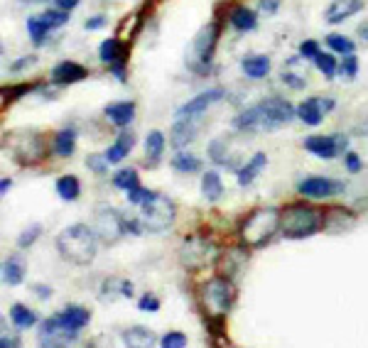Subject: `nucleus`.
Listing matches in <instances>:
<instances>
[{"mask_svg":"<svg viewBox=\"0 0 368 348\" xmlns=\"http://www.w3.org/2000/svg\"><path fill=\"white\" fill-rule=\"evenodd\" d=\"M96 240H99V236H96L94 228L84 226V223H74L57 236V250L66 262L84 267L94 262L96 248H99Z\"/></svg>","mask_w":368,"mask_h":348,"instance_id":"nucleus-1","label":"nucleus"},{"mask_svg":"<svg viewBox=\"0 0 368 348\" xmlns=\"http://www.w3.org/2000/svg\"><path fill=\"white\" fill-rule=\"evenodd\" d=\"M282 223V211L275 209V206H260V209L251 211L248 219L243 221L241 226V238L245 245L251 248H260V245L270 243L273 236L280 231Z\"/></svg>","mask_w":368,"mask_h":348,"instance_id":"nucleus-2","label":"nucleus"},{"mask_svg":"<svg viewBox=\"0 0 368 348\" xmlns=\"http://www.w3.org/2000/svg\"><path fill=\"white\" fill-rule=\"evenodd\" d=\"M321 214L312 206H304V203H293L282 211V223L280 233L287 240H302L310 238L319 231L324 223H321Z\"/></svg>","mask_w":368,"mask_h":348,"instance_id":"nucleus-3","label":"nucleus"},{"mask_svg":"<svg viewBox=\"0 0 368 348\" xmlns=\"http://www.w3.org/2000/svg\"><path fill=\"white\" fill-rule=\"evenodd\" d=\"M5 150L10 152L15 162L29 167L47 157V142L37 130H15V133L5 135Z\"/></svg>","mask_w":368,"mask_h":348,"instance_id":"nucleus-4","label":"nucleus"},{"mask_svg":"<svg viewBox=\"0 0 368 348\" xmlns=\"http://www.w3.org/2000/svg\"><path fill=\"white\" fill-rule=\"evenodd\" d=\"M234 299H236L234 284L223 277L209 279L204 284V290H201V304H204L211 321H221L231 312V307H234Z\"/></svg>","mask_w":368,"mask_h":348,"instance_id":"nucleus-5","label":"nucleus"},{"mask_svg":"<svg viewBox=\"0 0 368 348\" xmlns=\"http://www.w3.org/2000/svg\"><path fill=\"white\" fill-rule=\"evenodd\" d=\"M175 216H177L175 203L167 197H162V194H158L152 201H147L145 206H143L140 221L147 233H162V231H167V228H172Z\"/></svg>","mask_w":368,"mask_h":348,"instance_id":"nucleus-6","label":"nucleus"},{"mask_svg":"<svg viewBox=\"0 0 368 348\" xmlns=\"http://www.w3.org/2000/svg\"><path fill=\"white\" fill-rule=\"evenodd\" d=\"M219 35H221V29H219L217 23H209L199 29L197 37H194V42H192V57H189L192 69L204 71L201 66L211 64V57H214V49H217Z\"/></svg>","mask_w":368,"mask_h":348,"instance_id":"nucleus-7","label":"nucleus"},{"mask_svg":"<svg viewBox=\"0 0 368 348\" xmlns=\"http://www.w3.org/2000/svg\"><path fill=\"white\" fill-rule=\"evenodd\" d=\"M94 231L99 236V240L103 243H118V240L128 233V221L123 219L116 209H101L94 216Z\"/></svg>","mask_w":368,"mask_h":348,"instance_id":"nucleus-8","label":"nucleus"},{"mask_svg":"<svg viewBox=\"0 0 368 348\" xmlns=\"http://www.w3.org/2000/svg\"><path fill=\"white\" fill-rule=\"evenodd\" d=\"M260 110L265 116V130H275L280 125L293 123V118L297 116V108H295L290 101L280 99V96H270V99L260 101Z\"/></svg>","mask_w":368,"mask_h":348,"instance_id":"nucleus-9","label":"nucleus"},{"mask_svg":"<svg viewBox=\"0 0 368 348\" xmlns=\"http://www.w3.org/2000/svg\"><path fill=\"white\" fill-rule=\"evenodd\" d=\"M297 192L307 199H332L346 192V184L332 177H307L299 182Z\"/></svg>","mask_w":368,"mask_h":348,"instance_id":"nucleus-10","label":"nucleus"},{"mask_svg":"<svg viewBox=\"0 0 368 348\" xmlns=\"http://www.w3.org/2000/svg\"><path fill=\"white\" fill-rule=\"evenodd\" d=\"M346 142H349L346 135H310V138H304L302 145L315 157L334 160V157H339L346 150Z\"/></svg>","mask_w":368,"mask_h":348,"instance_id":"nucleus-11","label":"nucleus"},{"mask_svg":"<svg viewBox=\"0 0 368 348\" xmlns=\"http://www.w3.org/2000/svg\"><path fill=\"white\" fill-rule=\"evenodd\" d=\"M336 101L334 99H307L297 105V118L307 128H317L327 113H332Z\"/></svg>","mask_w":368,"mask_h":348,"instance_id":"nucleus-12","label":"nucleus"},{"mask_svg":"<svg viewBox=\"0 0 368 348\" xmlns=\"http://www.w3.org/2000/svg\"><path fill=\"white\" fill-rule=\"evenodd\" d=\"M214 260V248L206 240L187 238L182 245V265L184 267H201Z\"/></svg>","mask_w":368,"mask_h":348,"instance_id":"nucleus-13","label":"nucleus"},{"mask_svg":"<svg viewBox=\"0 0 368 348\" xmlns=\"http://www.w3.org/2000/svg\"><path fill=\"white\" fill-rule=\"evenodd\" d=\"M221 99H226V91H223V88H209V91H201L199 96H194L192 101H187L184 105H180V108H177V116L197 118V116H201L209 105L219 103Z\"/></svg>","mask_w":368,"mask_h":348,"instance_id":"nucleus-14","label":"nucleus"},{"mask_svg":"<svg viewBox=\"0 0 368 348\" xmlns=\"http://www.w3.org/2000/svg\"><path fill=\"white\" fill-rule=\"evenodd\" d=\"M54 319L59 321V326H62L64 331H69V334H79V331L88 324V319H91V312L84 309V307H79V304H66L62 312L54 314Z\"/></svg>","mask_w":368,"mask_h":348,"instance_id":"nucleus-15","label":"nucleus"},{"mask_svg":"<svg viewBox=\"0 0 368 348\" xmlns=\"http://www.w3.org/2000/svg\"><path fill=\"white\" fill-rule=\"evenodd\" d=\"M199 133V121L192 116H177L175 125H172V133H170V140H172V147L182 150L184 145H189Z\"/></svg>","mask_w":368,"mask_h":348,"instance_id":"nucleus-16","label":"nucleus"},{"mask_svg":"<svg viewBox=\"0 0 368 348\" xmlns=\"http://www.w3.org/2000/svg\"><path fill=\"white\" fill-rule=\"evenodd\" d=\"M86 76H88L86 66L76 64V62H59L52 69V74H49V79H52V84H57V86H69V84L84 82Z\"/></svg>","mask_w":368,"mask_h":348,"instance_id":"nucleus-17","label":"nucleus"},{"mask_svg":"<svg viewBox=\"0 0 368 348\" xmlns=\"http://www.w3.org/2000/svg\"><path fill=\"white\" fill-rule=\"evenodd\" d=\"M209 157H211V162H217L219 167H236V164H238V155L234 152V142H231V138L211 140Z\"/></svg>","mask_w":368,"mask_h":348,"instance_id":"nucleus-18","label":"nucleus"},{"mask_svg":"<svg viewBox=\"0 0 368 348\" xmlns=\"http://www.w3.org/2000/svg\"><path fill=\"white\" fill-rule=\"evenodd\" d=\"M234 128L238 133H256V130H265V116L260 110V103L251 105V108L241 110L234 118Z\"/></svg>","mask_w":368,"mask_h":348,"instance_id":"nucleus-19","label":"nucleus"},{"mask_svg":"<svg viewBox=\"0 0 368 348\" xmlns=\"http://www.w3.org/2000/svg\"><path fill=\"white\" fill-rule=\"evenodd\" d=\"M363 0H334L332 5L327 8V23L339 25L344 20L354 18L356 12H361Z\"/></svg>","mask_w":368,"mask_h":348,"instance_id":"nucleus-20","label":"nucleus"},{"mask_svg":"<svg viewBox=\"0 0 368 348\" xmlns=\"http://www.w3.org/2000/svg\"><path fill=\"white\" fill-rule=\"evenodd\" d=\"M106 118L116 125V128H128L130 123H133L135 118V105L130 103V101H116V103H108L103 108Z\"/></svg>","mask_w":368,"mask_h":348,"instance_id":"nucleus-21","label":"nucleus"},{"mask_svg":"<svg viewBox=\"0 0 368 348\" xmlns=\"http://www.w3.org/2000/svg\"><path fill=\"white\" fill-rule=\"evenodd\" d=\"M265 164H268V155L265 152H256V155L248 160V162L243 164V167L236 172V177H238V184L241 186H251L253 182H256V177L265 169Z\"/></svg>","mask_w":368,"mask_h":348,"instance_id":"nucleus-22","label":"nucleus"},{"mask_svg":"<svg viewBox=\"0 0 368 348\" xmlns=\"http://www.w3.org/2000/svg\"><path fill=\"white\" fill-rule=\"evenodd\" d=\"M123 343L130 348H150L160 341L155 338V334H152L150 329H145V326H130V329L123 331Z\"/></svg>","mask_w":368,"mask_h":348,"instance_id":"nucleus-23","label":"nucleus"},{"mask_svg":"<svg viewBox=\"0 0 368 348\" xmlns=\"http://www.w3.org/2000/svg\"><path fill=\"white\" fill-rule=\"evenodd\" d=\"M228 20H231L234 29H238V32H253V29L258 27L256 10H251V8H245V5H236L234 10H231V15H228Z\"/></svg>","mask_w":368,"mask_h":348,"instance_id":"nucleus-24","label":"nucleus"},{"mask_svg":"<svg viewBox=\"0 0 368 348\" xmlns=\"http://www.w3.org/2000/svg\"><path fill=\"white\" fill-rule=\"evenodd\" d=\"M25 273H27V267H25L23 258H20V256L5 258V262H3V279H5V284H10V287H18V284H23Z\"/></svg>","mask_w":368,"mask_h":348,"instance_id":"nucleus-25","label":"nucleus"},{"mask_svg":"<svg viewBox=\"0 0 368 348\" xmlns=\"http://www.w3.org/2000/svg\"><path fill=\"white\" fill-rule=\"evenodd\" d=\"M133 142H135V135L133 133H125V128H123V133L118 135L116 142H113V145L106 150V157L111 160V164L123 162V160L130 155V150H133Z\"/></svg>","mask_w":368,"mask_h":348,"instance_id":"nucleus-26","label":"nucleus"},{"mask_svg":"<svg viewBox=\"0 0 368 348\" xmlns=\"http://www.w3.org/2000/svg\"><path fill=\"white\" fill-rule=\"evenodd\" d=\"M241 69L248 79H265L270 74V59L265 54H253L241 62Z\"/></svg>","mask_w":368,"mask_h":348,"instance_id":"nucleus-27","label":"nucleus"},{"mask_svg":"<svg viewBox=\"0 0 368 348\" xmlns=\"http://www.w3.org/2000/svg\"><path fill=\"white\" fill-rule=\"evenodd\" d=\"M164 155V135L160 130H150L145 138V160L150 167H158Z\"/></svg>","mask_w":368,"mask_h":348,"instance_id":"nucleus-28","label":"nucleus"},{"mask_svg":"<svg viewBox=\"0 0 368 348\" xmlns=\"http://www.w3.org/2000/svg\"><path fill=\"white\" fill-rule=\"evenodd\" d=\"M52 150L54 155L59 157H71L76 150V130L74 128H62L57 135H54V142H52Z\"/></svg>","mask_w":368,"mask_h":348,"instance_id":"nucleus-29","label":"nucleus"},{"mask_svg":"<svg viewBox=\"0 0 368 348\" xmlns=\"http://www.w3.org/2000/svg\"><path fill=\"white\" fill-rule=\"evenodd\" d=\"M201 194H204V199H206V201H211V203H217L219 199H221L223 184H221V177H219V172H214V169L204 172V177H201Z\"/></svg>","mask_w":368,"mask_h":348,"instance_id":"nucleus-30","label":"nucleus"},{"mask_svg":"<svg viewBox=\"0 0 368 348\" xmlns=\"http://www.w3.org/2000/svg\"><path fill=\"white\" fill-rule=\"evenodd\" d=\"M125 57V47L121 45V40H103L99 47V59L103 62V64H116V62H121V59Z\"/></svg>","mask_w":368,"mask_h":348,"instance_id":"nucleus-31","label":"nucleus"},{"mask_svg":"<svg viewBox=\"0 0 368 348\" xmlns=\"http://www.w3.org/2000/svg\"><path fill=\"white\" fill-rule=\"evenodd\" d=\"M57 194H59V199H64V201H76L79 194H82V182H79V177H74V174L59 177Z\"/></svg>","mask_w":368,"mask_h":348,"instance_id":"nucleus-32","label":"nucleus"},{"mask_svg":"<svg viewBox=\"0 0 368 348\" xmlns=\"http://www.w3.org/2000/svg\"><path fill=\"white\" fill-rule=\"evenodd\" d=\"M172 169H177V172H182V174H194V172H199L201 169V162H199V157L197 155H192V152H184V150H180L175 157H172Z\"/></svg>","mask_w":368,"mask_h":348,"instance_id":"nucleus-33","label":"nucleus"},{"mask_svg":"<svg viewBox=\"0 0 368 348\" xmlns=\"http://www.w3.org/2000/svg\"><path fill=\"white\" fill-rule=\"evenodd\" d=\"M10 319H12V324L18 326V329H29V326L37 324L35 312H32L29 307H25V304H12V307H10Z\"/></svg>","mask_w":368,"mask_h":348,"instance_id":"nucleus-34","label":"nucleus"},{"mask_svg":"<svg viewBox=\"0 0 368 348\" xmlns=\"http://www.w3.org/2000/svg\"><path fill=\"white\" fill-rule=\"evenodd\" d=\"M113 186L116 189H123V192H130L135 186H140V179H138V172L133 167H123L113 174Z\"/></svg>","mask_w":368,"mask_h":348,"instance_id":"nucleus-35","label":"nucleus"},{"mask_svg":"<svg viewBox=\"0 0 368 348\" xmlns=\"http://www.w3.org/2000/svg\"><path fill=\"white\" fill-rule=\"evenodd\" d=\"M103 297L116 299V297H133V284L128 279H106Z\"/></svg>","mask_w":368,"mask_h":348,"instance_id":"nucleus-36","label":"nucleus"},{"mask_svg":"<svg viewBox=\"0 0 368 348\" xmlns=\"http://www.w3.org/2000/svg\"><path fill=\"white\" fill-rule=\"evenodd\" d=\"M49 32H52V29H49L47 25H45V20H42L40 15H37V18H29V20H27V35H29V40L35 42L37 47H40L45 40H47Z\"/></svg>","mask_w":368,"mask_h":348,"instance_id":"nucleus-37","label":"nucleus"},{"mask_svg":"<svg viewBox=\"0 0 368 348\" xmlns=\"http://www.w3.org/2000/svg\"><path fill=\"white\" fill-rule=\"evenodd\" d=\"M40 18L45 20V25H47L49 29H59L62 25L69 23V10H62V8H49V10L42 12Z\"/></svg>","mask_w":368,"mask_h":348,"instance_id":"nucleus-38","label":"nucleus"},{"mask_svg":"<svg viewBox=\"0 0 368 348\" xmlns=\"http://www.w3.org/2000/svg\"><path fill=\"white\" fill-rule=\"evenodd\" d=\"M315 64H317V69H319L321 74L327 76V79H334V76L339 74V64H336V59H334L332 54H327V52L317 54Z\"/></svg>","mask_w":368,"mask_h":348,"instance_id":"nucleus-39","label":"nucleus"},{"mask_svg":"<svg viewBox=\"0 0 368 348\" xmlns=\"http://www.w3.org/2000/svg\"><path fill=\"white\" fill-rule=\"evenodd\" d=\"M327 47L332 49V52H336V54H354L356 52V47H354V42L349 40V37H344V35H329L327 37Z\"/></svg>","mask_w":368,"mask_h":348,"instance_id":"nucleus-40","label":"nucleus"},{"mask_svg":"<svg viewBox=\"0 0 368 348\" xmlns=\"http://www.w3.org/2000/svg\"><path fill=\"white\" fill-rule=\"evenodd\" d=\"M86 167L91 169L94 174H99V177H103L106 172H108V167H111V160L103 155H99V152H94V155H88L86 157Z\"/></svg>","mask_w":368,"mask_h":348,"instance_id":"nucleus-41","label":"nucleus"},{"mask_svg":"<svg viewBox=\"0 0 368 348\" xmlns=\"http://www.w3.org/2000/svg\"><path fill=\"white\" fill-rule=\"evenodd\" d=\"M40 236H42V226L40 223H32V226H27L18 236V248L25 250V248H29V245H35V240L40 238Z\"/></svg>","mask_w":368,"mask_h":348,"instance_id":"nucleus-42","label":"nucleus"},{"mask_svg":"<svg viewBox=\"0 0 368 348\" xmlns=\"http://www.w3.org/2000/svg\"><path fill=\"white\" fill-rule=\"evenodd\" d=\"M155 197H158V194L150 192V189H143V186H135V189L128 192V201L133 203V206H145V203L152 201Z\"/></svg>","mask_w":368,"mask_h":348,"instance_id":"nucleus-43","label":"nucleus"},{"mask_svg":"<svg viewBox=\"0 0 368 348\" xmlns=\"http://www.w3.org/2000/svg\"><path fill=\"white\" fill-rule=\"evenodd\" d=\"M162 348H187V336L182 334V331H170V334H164L162 341H160Z\"/></svg>","mask_w":368,"mask_h":348,"instance_id":"nucleus-44","label":"nucleus"},{"mask_svg":"<svg viewBox=\"0 0 368 348\" xmlns=\"http://www.w3.org/2000/svg\"><path fill=\"white\" fill-rule=\"evenodd\" d=\"M356 74H358V59L354 57V54H346L344 62L339 64V76H344V79H354Z\"/></svg>","mask_w":368,"mask_h":348,"instance_id":"nucleus-45","label":"nucleus"},{"mask_svg":"<svg viewBox=\"0 0 368 348\" xmlns=\"http://www.w3.org/2000/svg\"><path fill=\"white\" fill-rule=\"evenodd\" d=\"M282 82H285V86L295 88V91H299V88H307V79L293 74V71H282Z\"/></svg>","mask_w":368,"mask_h":348,"instance_id":"nucleus-46","label":"nucleus"},{"mask_svg":"<svg viewBox=\"0 0 368 348\" xmlns=\"http://www.w3.org/2000/svg\"><path fill=\"white\" fill-rule=\"evenodd\" d=\"M278 10H280V0H258V12L265 18H273Z\"/></svg>","mask_w":368,"mask_h":348,"instance_id":"nucleus-47","label":"nucleus"},{"mask_svg":"<svg viewBox=\"0 0 368 348\" xmlns=\"http://www.w3.org/2000/svg\"><path fill=\"white\" fill-rule=\"evenodd\" d=\"M317 54H319V45H317L315 40H304L302 45H299V57L302 59H312V62H315Z\"/></svg>","mask_w":368,"mask_h":348,"instance_id":"nucleus-48","label":"nucleus"},{"mask_svg":"<svg viewBox=\"0 0 368 348\" xmlns=\"http://www.w3.org/2000/svg\"><path fill=\"white\" fill-rule=\"evenodd\" d=\"M138 309H140V312H158L160 299L155 295H143L140 302H138Z\"/></svg>","mask_w":368,"mask_h":348,"instance_id":"nucleus-49","label":"nucleus"},{"mask_svg":"<svg viewBox=\"0 0 368 348\" xmlns=\"http://www.w3.org/2000/svg\"><path fill=\"white\" fill-rule=\"evenodd\" d=\"M37 62V57L35 54H27V57H23V59H18V62H12L10 64V74H18V71H25L27 66H32Z\"/></svg>","mask_w":368,"mask_h":348,"instance_id":"nucleus-50","label":"nucleus"},{"mask_svg":"<svg viewBox=\"0 0 368 348\" xmlns=\"http://www.w3.org/2000/svg\"><path fill=\"white\" fill-rule=\"evenodd\" d=\"M344 164H346V169H349L351 174H356V172H361V157L356 155V152H346V157H344Z\"/></svg>","mask_w":368,"mask_h":348,"instance_id":"nucleus-51","label":"nucleus"},{"mask_svg":"<svg viewBox=\"0 0 368 348\" xmlns=\"http://www.w3.org/2000/svg\"><path fill=\"white\" fill-rule=\"evenodd\" d=\"M111 71H113V76H116L118 82H125V62H116V64H111Z\"/></svg>","mask_w":368,"mask_h":348,"instance_id":"nucleus-52","label":"nucleus"},{"mask_svg":"<svg viewBox=\"0 0 368 348\" xmlns=\"http://www.w3.org/2000/svg\"><path fill=\"white\" fill-rule=\"evenodd\" d=\"M32 292H35L40 299H49V297H52V287H45V284H32Z\"/></svg>","mask_w":368,"mask_h":348,"instance_id":"nucleus-53","label":"nucleus"},{"mask_svg":"<svg viewBox=\"0 0 368 348\" xmlns=\"http://www.w3.org/2000/svg\"><path fill=\"white\" fill-rule=\"evenodd\" d=\"M106 25V18L103 15H94V18L86 20V29H101Z\"/></svg>","mask_w":368,"mask_h":348,"instance_id":"nucleus-54","label":"nucleus"},{"mask_svg":"<svg viewBox=\"0 0 368 348\" xmlns=\"http://www.w3.org/2000/svg\"><path fill=\"white\" fill-rule=\"evenodd\" d=\"M54 8H62V10H74L76 5H79V0H52Z\"/></svg>","mask_w":368,"mask_h":348,"instance_id":"nucleus-55","label":"nucleus"},{"mask_svg":"<svg viewBox=\"0 0 368 348\" xmlns=\"http://www.w3.org/2000/svg\"><path fill=\"white\" fill-rule=\"evenodd\" d=\"M358 37H361L363 42H368V20L358 25Z\"/></svg>","mask_w":368,"mask_h":348,"instance_id":"nucleus-56","label":"nucleus"},{"mask_svg":"<svg viewBox=\"0 0 368 348\" xmlns=\"http://www.w3.org/2000/svg\"><path fill=\"white\" fill-rule=\"evenodd\" d=\"M0 346L8 348V346H18V338H8L5 334H3V338H0Z\"/></svg>","mask_w":368,"mask_h":348,"instance_id":"nucleus-57","label":"nucleus"},{"mask_svg":"<svg viewBox=\"0 0 368 348\" xmlns=\"http://www.w3.org/2000/svg\"><path fill=\"white\" fill-rule=\"evenodd\" d=\"M10 186H12V182H10V179H8V177H5V179L0 182V194H5L8 189H10Z\"/></svg>","mask_w":368,"mask_h":348,"instance_id":"nucleus-58","label":"nucleus"},{"mask_svg":"<svg viewBox=\"0 0 368 348\" xmlns=\"http://www.w3.org/2000/svg\"><path fill=\"white\" fill-rule=\"evenodd\" d=\"M20 3H25V5H32V3H45V0H20Z\"/></svg>","mask_w":368,"mask_h":348,"instance_id":"nucleus-59","label":"nucleus"}]
</instances>
